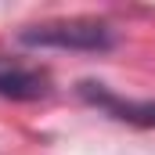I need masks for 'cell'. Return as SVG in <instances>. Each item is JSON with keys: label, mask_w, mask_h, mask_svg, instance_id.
I'll use <instances>...</instances> for the list:
<instances>
[{"label": "cell", "mask_w": 155, "mask_h": 155, "mask_svg": "<svg viewBox=\"0 0 155 155\" xmlns=\"http://www.w3.org/2000/svg\"><path fill=\"white\" fill-rule=\"evenodd\" d=\"M47 94H51V76L43 69L15 61V58H0V97L36 101V97H47Z\"/></svg>", "instance_id": "cell-3"}, {"label": "cell", "mask_w": 155, "mask_h": 155, "mask_svg": "<svg viewBox=\"0 0 155 155\" xmlns=\"http://www.w3.org/2000/svg\"><path fill=\"white\" fill-rule=\"evenodd\" d=\"M18 40L25 47H47V51H83V54H105L116 47V33L108 22L97 18H54L25 25Z\"/></svg>", "instance_id": "cell-1"}, {"label": "cell", "mask_w": 155, "mask_h": 155, "mask_svg": "<svg viewBox=\"0 0 155 155\" xmlns=\"http://www.w3.org/2000/svg\"><path fill=\"white\" fill-rule=\"evenodd\" d=\"M79 97L97 105L101 112H108L119 123H130V126H155V101H130V97H119L112 94L105 83H94V79H83L79 83Z\"/></svg>", "instance_id": "cell-2"}]
</instances>
